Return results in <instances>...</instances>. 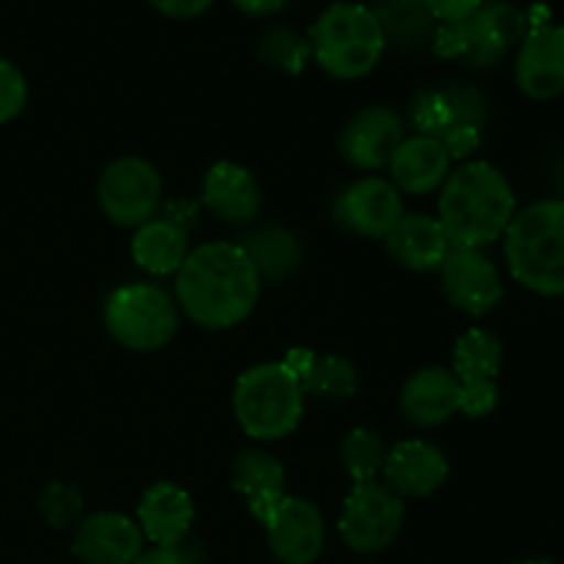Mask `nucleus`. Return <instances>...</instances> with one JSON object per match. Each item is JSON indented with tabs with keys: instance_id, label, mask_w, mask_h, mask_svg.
Returning a JSON list of instances; mask_svg holds the SVG:
<instances>
[{
	"instance_id": "f257e3e1",
	"label": "nucleus",
	"mask_w": 564,
	"mask_h": 564,
	"mask_svg": "<svg viewBox=\"0 0 564 564\" xmlns=\"http://www.w3.org/2000/svg\"><path fill=\"white\" fill-rule=\"evenodd\" d=\"M257 268L237 242H204L176 270L174 301L187 317L207 330L240 325L259 303Z\"/></svg>"
},
{
	"instance_id": "f03ea898",
	"label": "nucleus",
	"mask_w": 564,
	"mask_h": 564,
	"mask_svg": "<svg viewBox=\"0 0 564 564\" xmlns=\"http://www.w3.org/2000/svg\"><path fill=\"white\" fill-rule=\"evenodd\" d=\"M516 218V193L496 165L471 160L449 171L441 185L438 220L452 248H488Z\"/></svg>"
},
{
	"instance_id": "7ed1b4c3",
	"label": "nucleus",
	"mask_w": 564,
	"mask_h": 564,
	"mask_svg": "<svg viewBox=\"0 0 564 564\" xmlns=\"http://www.w3.org/2000/svg\"><path fill=\"white\" fill-rule=\"evenodd\" d=\"M512 279L538 295H564V198H545L516 213L505 231Z\"/></svg>"
},
{
	"instance_id": "20e7f679",
	"label": "nucleus",
	"mask_w": 564,
	"mask_h": 564,
	"mask_svg": "<svg viewBox=\"0 0 564 564\" xmlns=\"http://www.w3.org/2000/svg\"><path fill=\"white\" fill-rule=\"evenodd\" d=\"M312 58L336 80H361L380 64L386 33L375 9L364 3L328 6L308 31Z\"/></svg>"
},
{
	"instance_id": "39448f33",
	"label": "nucleus",
	"mask_w": 564,
	"mask_h": 564,
	"mask_svg": "<svg viewBox=\"0 0 564 564\" xmlns=\"http://www.w3.org/2000/svg\"><path fill=\"white\" fill-rule=\"evenodd\" d=\"M231 402L248 438L281 441L301 424L306 394L284 361H264L237 378Z\"/></svg>"
},
{
	"instance_id": "423d86ee",
	"label": "nucleus",
	"mask_w": 564,
	"mask_h": 564,
	"mask_svg": "<svg viewBox=\"0 0 564 564\" xmlns=\"http://www.w3.org/2000/svg\"><path fill=\"white\" fill-rule=\"evenodd\" d=\"M527 31L529 20L518 6L485 0L468 20L435 31V53L463 61L471 69H490L523 42Z\"/></svg>"
},
{
	"instance_id": "0eeeda50",
	"label": "nucleus",
	"mask_w": 564,
	"mask_h": 564,
	"mask_svg": "<svg viewBox=\"0 0 564 564\" xmlns=\"http://www.w3.org/2000/svg\"><path fill=\"white\" fill-rule=\"evenodd\" d=\"M105 328L127 350H163L180 330V306L163 286L135 281L108 295Z\"/></svg>"
},
{
	"instance_id": "6e6552de",
	"label": "nucleus",
	"mask_w": 564,
	"mask_h": 564,
	"mask_svg": "<svg viewBox=\"0 0 564 564\" xmlns=\"http://www.w3.org/2000/svg\"><path fill=\"white\" fill-rule=\"evenodd\" d=\"M488 99L479 88L452 83V86L419 91L413 99L411 116L419 132L438 138L455 160L468 158L479 147L482 130L488 124Z\"/></svg>"
},
{
	"instance_id": "1a4fd4ad",
	"label": "nucleus",
	"mask_w": 564,
	"mask_h": 564,
	"mask_svg": "<svg viewBox=\"0 0 564 564\" xmlns=\"http://www.w3.org/2000/svg\"><path fill=\"white\" fill-rule=\"evenodd\" d=\"M97 202L105 218L121 229H138L158 215L163 204V176L149 160L119 158L99 174Z\"/></svg>"
},
{
	"instance_id": "9d476101",
	"label": "nucleus",
	"mask_w": 564,
	"mask_h": 564,
	"mask_svg": "<svg viewBox=\"0 0 564 564\" xmlns=\"http://www.w3.org/2000/svg\"><path fill=\"white\" fill-rule=\"evenodd\" d=\"M405 523V505L383 482H358L339 512V534L356 554H380L389 549Z\"/></svg>"
},
{
	"instance_id": "9b49d317",
	"label": "nucleus",
	"mask_w": 564,
	"mask_h": 564,
	"mask_svg": "<svg viewBox=\"0 0 564 564\" xmlns=\"http://www.w3.org/2000/svg\"><path fill=\"white\" fill-rule=\"evenodd\" d=\"M505 361V347L496 334L485 328H471L455 341L452 350V375L460 383L457 413L468 419H482L499 405V386L496 378Z\"/></svg>"
},
{
	"instance_id": "f8f14e48",
	"label": "nucleus",
	"mask_w": 564,
	"mask_h": 564,
	"mask_svg": "<svg viewBox=\"0 0 564 564\" xmlns=\"http://www.w3.org/2000/svg\"><path fill=\"white\" fill-rule=\"evenodd\" d=\"M334 218L345 231L358 237L386 240L405 218L402 193L383 176H361L336 196Z\"/></svg>"
},
{
	"instance_id": "ddd939ff",
	"label": "nucleus",
	"mask_w": 564,
	"mask_h": 564,
	"mask_svg": "<svg viewBox=\"0 0 564 564\" xmlns=\"http://www.w3.org/2000/svg\"><path fill=\"white\" fill-rule=\"evenodd\" d=\"M438 273L452 306L468 317H482L505 297L499 268L479 248H452Z\"/></svg>"
},
{
	"instance_id": "4468645a",
	"label": "nucleus",
	"mask_w": 564,
	"mask_h": 564,
	"mask_svg": "<svg viewBox=\"0 0 564 564\" xmlns=\"http://www.w3.org/2000/svg\"><path fill=\"white\" fill-rule=\"evenodd\" d=\"M262 527L270 551L281 564H314L328 540L323 512L297 496H284Z\"/></svg>"
},
{
	"instance_id": "2eb2a0df",
	"label": "nucleus",
	"mask_w": 564,
	"mask_h": 564,
	"mask_svg": "<svg viewBox=\"0 0 564 564\" xmlns=\"http://www.w3.org/2000/svg\"><path fill=\"white\" fill-rule=\"evenodd\" d=\"M516 83L529 99L549 102L564 94V25L538 22L518 44Z\"/></svg>"
},
{
	"instance_id": "dca6fc26",
	"label": "nucleus",
	"mask_w": 564,
	"mask_h": 564,
	"mask_svg": "<svg viewBox=\"0 0 564 564\" xmlns=\"http://www.w3.org/2000/svg\"><path fill=\"white\" fill-rule=\"evenodd\" d=\"M405 141V124L386 105H367L345 124L339 138L341 158L361 171L389 169L391 158Z\"/></svg>"
},
{
	"instance_id": "f3484780",
	"label": "nucleus",
	"mask_w": 564,
	"mask_h": 564,
	"mask_svg": "<svg viewBox=\"0 0 564 564\" xmlns=\"http://www.w3.org/2000/svg\"><path fill=\"white\" fill-rule=\"evenodd\" d=\"M72 554L83 564H132L143 554V532L121 512H91L75 523Z\"/></svg>"
},
{
	"instance_id": "a211bd4d",
	"label": "nucleus",
	"mask_w": 564,
	"mask_h": 564,
	"mask_svg": "<svg viewBox=\"0 0 564 564\" xmlns=\"http://www.w3.org/2000/svg\"><path fill=\"white\" fill-rule=\"evenodd\" d=\"M380 474H383V485H389L400 499L405 496L424 499L444 488V482L449 479V463L435 444L411 438L400 441L386 452Z\"/></svg>"
},
{
	"instance_id": "6ab92c4d",
	"label": "nucleus",
	"mask_w": 564,
	"mask_h": 564,
	"mask_svg": "<svg viewBox=\"0 0 564 564\" xmlns=\"http://www.w3.org/2000/svg\"><path fill=\"white\" fill-rule=\"evenodd\" d=\"M202 202L215 218L246 226L253 224L262 209V187L251 171L224 160V163H215L204 176Z\"/></svg>"
},
{
	"instance_id": "aec40b11",
	"label": "nucleus",
	"mask_w": 564,
	"mask_h": 564,
	"mask_svg": "<svg viewBox=\"0 0 564 564\" xmlns=\"http://www.w3.org/2000/svg\"><path fill=\"white\" fill-rule=\"evenodd\" d=\"M196 507L187 490L174 482H158L138 501V527L143 540L160 549H176L187 540Z\"/></svg>"
},
{
	"instance_id": "412c9836",
	"label": "nucleus",
	"mask_w": 564,
	"mask_h": 564,
	"mask_svg": "<svg viewBox=\"0 0 564 564\" xmlns=\"http://www.w3.org/2000/svg\"><path fill=\"white\" fill-rule=\"evenodd\" d=\"M391 185L400 193L411 196H427L438 191L452 171V154L438 138L416 132L405 138L389 163Z\"/></svg>"
},
{
	"instance_id": "4be33fe9",
	"label": "nucleus",
	"mask_w": 564,
	"mask_h": 564,
	"mask_svg": "<svg viewBox=\"0 0 564 564\" xmlns=\"http://www.w3.org/2000/svg\"><path fill=\"white\" fill-rule=\"evenodd\" d=\"M460 383L444 367H424L405 380L400 391V408L416 427H438L457 413Z\"/></svg>"
},
{
	"instance_id": "5701e85b",
	"label": "nucleus",
	"mask_w": 564,
	"mask_h": 564,
	"mask_svg": "<svg viewBox=\"0 0 564 564\" xmlns=\"http://www.w3.org/2000/svg\"><path fill=\"white\" fill-rule=\"evenodd\" d=\"M386 251L400 268L413 273H430L444 264L446 253L452 251V242L446 237L444 226L433 215H405L386 237Z\"/></svg>"
},
{
	"instance_id": "b1692460",
	"label": "nucleus",
	"mask_w": 564,
	"mask_h": 564,
	"mask_svg": "<svg viewBox=\"0 0 564 564\" xmlns=\"http://www.w3.org/2000/svg\"><path fill=\"white\" fill-rule=\"evenodd\" d=\"M130 253L138 262V268H143L152 275H171L182 268V262L191 253V240H187V224H182V218L176 215H163L152 220H147L143 226H138L135 235H132Z\"/></svg>"
},
{
	"instance_id": "393cba45",
	"label": "nucleus",
	"mask_w": 564,
	"mask_h": 564,
	"mask_svg": "<svg viewBox=\"0 0 564 564\" xmlns=\"http://www.w3.org/2000/svg\"><path fill=\"white\" fill-rule=\"evenodd\" d=\"M284 364L297 378L303 394H312L317 400H350L358 389V369L345 356H330V352L319 356L306 347H295L286 352Z\"/></svg>"
},
{
	"instance_id": "a878e982",
	"label": "nucleus",
	"mask_w": 564,
	"mask_h": 564,
	"mask_svg": "<svg viewBox=\"0 0 564 564\" xmlns=\"http://www.w3.org/2000/svg\"><path fill=\"white\" fill-rule=\"evenodd\" d=\"M231 485H235L237 494L246 496L251 516L259 523H264L286 496V471L268 452L246 449L231 463Z\"/></svg>"
},
{
	"instance_id": "bb28decb",
	"label": "nucleus",
	"mask_w": 564,
	"mask_h": 564,
	"mask_svg": "<svg viewBox=\"0 0 564 564\" xmlns=\"http://www.w3.org/2000/svg\"><path fill=\"white\" fill-rule=\"evenodd\" d=\"M248 259L257 268L259 279L264 281H286L303 268V246L290 229L284 226H262L242 235L237 242Z\"/></svg>"
},
{
	"instance_id": "cd10ccee",
	"label": "nucleus",
	"mask_w": 564,
	"mask_h": 564,
	"mask_svg": "<svg viewBox=\"0 0 564 564\" xmlns=\"http://www.w3.org/2000/svg\"><path fill=\"white\" fill-rule=\"evenodd\" d=\"M339 457L345 471L350 474L352 485L375 482L383 471L386 446L380 435L369 427H356L345 435L339 446Z\"/></svg>"
},
{
	"instance_id": "c85d7f7f",
	"label": "nucleus",
	"mask_w": 564,
	"mask_h": 564,
	"mask_svg": "<svg viewBox=\"0 0 564 564\" xmlns=\"http://www.w3.org/2000/svg\"><path fill=\"white\" fill-rule=\"evenodd\" d=\"M257 55L259 61H264L273 69L301 75L306 69L308 58H312V47H308V39H303L297 31L275 25L259 36Z\"/></svg>"
},
{
	"instance_id": "c756f323",
	"label": "nucleus",
	"mask_w": 564,
	"mask_h": 564,
	"mask_svg": "<svg viewBox=\"0 0 564 564\" xmlns=\"http://www.w3.org/2000/svg\"><path fill=\"white\" fill-rule=\"evenodd\" d=\"M39 512L53 529L75 527L83 518V494L69 482H53L39 496Z\"/></svg>"
},
{
	"instance_id": "7c9ffc66",
	"label": "nucleus",
	"mask_w": 564,
	"mask_h": 564,
	"mask_svg": "<svg viewBox=\"0 0 564 564\" xmlns=\"http://www.w3.org/2000/svg\"><path fill=\"white\" fill-rule=\"evenodd\" d=\"M28 80L14 61L0 55V124H9L25 110Z\"/></svg>"
},
{
	"instance_id": "2f4dec72",
	"label": "nucleus",
	"mask_w": 564,
	"mask_h": 564,
	"mask_svg": "<svg viewBox=\"0 0 564 564\" xmlns=\"http://www.w3.org/2000/svg\"><path fill=\"white\" fill-rule=\"evenodd\" d=\"M485 0H422L427 14L438 20L441 25H455V22L468 20Z\"/></svg>"
},
{
	"instance_id": "473e14b6",
	"label": "nucleus",
	"mask_w": 564,
	"mask_h": 564,
	"mask_svg": "<svg viewBox=\"0 0 564 564\" xmlns=\"http://www.w3.org/2000/svg\"><path fill=\"white\" fill-rule=\"evenodd\" d=\"M154 11L171 20H193L215 6V0H147Z\"/></svg>"
},
{
	"instance_id": "72a5a7b5",
	"label": "nucleus",
	"mask_w": 564,
	"mask_h": 564,
	"mask_svg": "<svg viewBox=\"0 0 564 564\" xmlns=\"http://www.w3.org/2000/svg\"><path fill=\"white\" fill-rule=\"evenodd\" d=\"M132 564H193V562L182 545H176V549H160V545H154V549L143 551V554Z\"/></svg>"
},
{
	"instance_id": "f704fd0d",
	"label": "nucleus",
	"mask_w": 564,
	"mask_h": 564,
	"mask_svg": "<svg viewBox=\"0 0 564 564\" xmlns=\"http://www.w3.org/2000/svg\"><path fill=\"white\" fill-rule=\"evenodd\" d=\"M231 3L251 17H270V14H279L281 9H286L290 0H231Z\"/></svg>"
},
{
	"instance_id": "c9c22d12",
	"label": "nucleus",
	"mask_w": 564,
	"mask_h": 564,
	"mask_svg": "<svg viewBox=\"0 0 564 564\" xmlns=\"http://www.w3.org/2000/svg\"><path fill=\"white\" fill-rule=\"evenodd\" d=\"M512 564H554L551 560H521V562H512Z\"/></svg>"
}]
</instances>
